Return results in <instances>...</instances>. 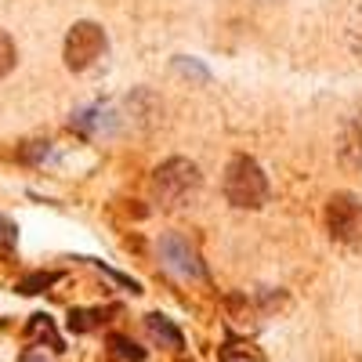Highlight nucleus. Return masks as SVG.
<instances>
[{"label":"nucleus","mask_w":362,"mask_h":362,"mask_svg":"<svg viewBox=\"0 0 362 362\" xmlns=\"http://www.w3.org/2000/svg\"><path fill=\"white\" fill-rule=\"evenodd\" d=\"M199 189V170H196V163H189V160H167L163 167H156V174H153V196L160 199V203H167V206H174V203H181L189 192H196Z\"/></svg>","instance_id":"3"},{"label":"nucleus","mask_w":362,"mask_h":362,"mask_svg":"<svg viewBox=\"0 0 362 362\" xmlns=\"http://www.w3.org/2000/svg\"><path fill=\"white\" fill-rule=\"evenodd\" d=\"M160 254H163V264L170 272H177V276H185V279H199L203 276V264H199V254L185 243L181 235H163L160 239Z\"/></svg>","instance_id":"5"},{"label":"nucleus","mask_w":362,"mask_h":362,"mask_svg":"<svg viewBox=\"0 0 362 362\" xmlns=\"http://www.w3.org/2000/svg\"><path fill=\"white\" fill-rule=\"evenodd\" d=\"M15 62H18V51H15V40L8 37V33H0V80H4L11 69H15Z\"/></svg>","instance_id":"8"},{"label":"nucleus","mask_w":362,"mask_h":362,"mask_svg":"<svg viewBox=\"0 0 362 362\" xmlns=\"http://www.w3.org/2000/svg\"><path fill=\"white\" fill-rule=\"evenodd\" d=\"M145 326H148V334H153V341H160L167 348H181V344H185V337L177 334V326L170 319H163V315H148Z\"/></svg>","instance_id":"6"},{"label":"nucleus","mask_w":362,"mask_h":362,"mask_svg":"<svg viewBox=\"0 0 362 362\" xmlns=\"http://www.w3.org/2000/svg\"><path fill=\"white\" fill-rule=\"evenodd\" d=\"M0 239H4V243H11V239H15V225L8 218H0Z\"/></svg>","instance_id":"9"},{"label":"nucleus","mask_w":362,"mask_h":362,"mask_svg":"<svg viewBox=\"0 0 362 362\" xmlns=\"http://www.w3.org/2000/svg\"><path fill=\"white\" fill-rule=\"evenodd\" d=\"M225 196L239 210H257L268 199V177L250 156H235L225 170Z\"/></svg>","instance_id":"1"},{"label":"nucleus","mask_w":362,"mask_h":362,"mask_svg":"<svg viewBox=\"0 0 362 362\" xmlns=\"http://www.w3.org/2000/svg\"><path fill=\"white\" fill-rule=\"evenodd\" d=\"M25 362H47V358H40V355H25Z\"/></svg>","instance_id":"10"},{"label":"nucleus","mask_w":362,"mask_h":362,"mask_svg":"<svg viewBox=\"0 0 362 362\" xmlns=\"http://www.w3.org/2000/svg\"><path fill=\"white\" fill-rule=\"evenodd\" d=\"M326 228L344 247H362V203L351 192H334L326 203Z\"/></svg>","instance_id":"2"},{"label":"nucleus","mask_w":362,"mask_h":362,"mask_svg":"<svg viewBox=\"0 0 362 362\" xmlns=\"http://www.w3.org/2000/svg\"><path fill=\"white\" fill-rule=\"evenodd\" d=\"M102 51H105V29L98 22H76L69 29V37H66V51L62 54H66V66L73 73H80L87 66H95L102 58Z\"/></svg>","instance_id":"4"},{"label":"nucleus","mask_w":362,"mask_h":362,"mask_svg":"<svg viewBox=\"0 0 362 362\" xmlns=\"http://www.w3.org/2000/svg\"><path fill=\"white\" fill-rule=\"evenodd\" d=\"M145 351L138 344H131L127 337H109V348H105V362H141Z\"/></svg>","instance_id":"7"}]
</instances>
